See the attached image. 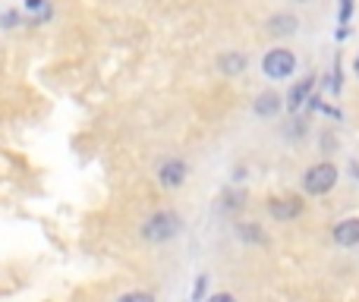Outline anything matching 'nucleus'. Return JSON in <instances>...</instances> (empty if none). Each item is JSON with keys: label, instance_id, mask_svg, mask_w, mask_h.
<instances>
[{"label": "nucleus", "instance_id": "nucleus-1", "mask_svg": "<svg viewBox=\"0 0 359 302\" xmlns=\"http://www.w3.org/2000/svg\"><path fill=\"white\" fill-rule=\"evenodd\" d=\"M334 183H337V167L328 164V160L312 164L303 177V189L309 192V195H325V192L334 189Z\"/></svg>", "mask_w": 359, "mask_h": 302}, {"label": "nucleus", "instance_id": "nucleus-2", "mask_svg": "<svg viewBox=\"0 0 359 302\" xmlns=\"http://www.w3.org/2000/svg\"><path fill=\"white\" fill-rule=\"evenodd\" d=\"M180 230V217L174 211H158V214H151L149 221L142 224V236L149 242H164L170 240V236H177Z\"/></svg>", "mask_w": 359, "mask_h": 302}, {"label": "nucleus", "instance_id": "nucleus-3", "mask_svg": "<svg viewBox=\"0 0 359 302\" xmlns=\"http://www.w3.org/2000/svg\"><path fill=\"white\" fill-rule=\"evenodd\" d=\"M262 69H265L268 79H287V76H293V69H297V57H293V50H287V48H274L265 54Z\"/></svg>", "mask_w": 359, "mask_h": 302}, {"label": "nucleus", "instance_id": "nucleus-4", "mask_svg": "<svg viewBox=\"0 0 359 302\" xmlns=\"http://www.w3.org/2000/svg\"><path fill=\"white\" fill-rule=\"evenodd\" d=\"M334 242L344 249L350 246H359V217H347V221H341L334 227Z\"/></svg>", "mask_w": 359, "mask_h": 302}, {"label": "nucleus", "instance_id": "nucleus-5", "mask_svg": "<svg viewBox=\"0 0 359 302\" xmlns=\"http://www.w3.org/2000/svg\"><path fill=\"white\" fill-rule=\"evenodd\" d=\"M158 179H161V186H168V189H174L186 179V164L183 160H164L161 170H158Z\"/></svg>", "mask_w": 359, "mask_h": 302}, {"label": "nucleus", "instance_id": "nucleus-6", "mask_svg": "<svg viewBox=\"0 0 359 302\" xmlns=\"http://www.w3.org/2000/svg\"><path fill=\"white\" fill-rule=\"evenodd\" d=\"M268 211H271L274 221H290V217H297L299 211H303V202H299V198H274V202L268 205Z\"/></svg>", "mask_w": 359, "mask_h": 302}, {"label": "nucleus", "instance_id": "nucleus-7", "mask_svg": "<svg viewBox=\"0 0 359 302\" xmlns=\"http://www.w3.org/2000/svg\"><path fill=\"white\" fill-rule=\"evenodd\" d=\"M312 85H316V76H306V79L299 82V85H293V88H290V95H287V107H290V111H299V107H303L306 101H312V98H309Z\"/></svg>", "mask_w": 359, "mask_h": 302}, {"label": "nucleus", "instance_id": "nucleus-8", "mask_svg": "<svg viewBox=\"0 0 359 302\" xmlns=\"http://www.w3.org/2000/svg\"><path fill=\"white\" fill-rule=\"evenodd\" d=\"M297 25H299V19L290 16V13H278V16L268 19V29H271L274 35H293V32H297Z\"/></svg>", "mask_w": 359, "mask_h": 302}, {"label": "nucleus", "instance_id": "nucleus-9", "mask_svg": "<svg viewBox=\"0 0 359 302\" xmlns=\"http://www.w3.org/2000/svg\"><path fill=\"white\" fill-rule=\"evenodd\" d=\"M278 111H280V95H274V92L259 95V101H255V114L259 117H274Z\"/></svg>", "mask_w": 359, "mask_h": 302}, {"label": "nucleus", "instance_id": "nucleus-10", "mask_svg": "<svg viewBox=\"0 0 359 302\" xmlns=\"http://www.w3.org/2000/svg\"><path fill=\"white\" fill-rule=\"evenodd\" d=\"M243 69H246V57H243V54L230 50V54L221 57V73H224V76H240Z\"/></svg>", "mask_w": 359, "mask_h": 302}, {"label": "nucleus", "instance_id": "nucleus-11", "mask_svg": "<svg viewBox=\"0 0 359 302\" xmlns=\"http://www.w3.org/2000/svg\"><path fill=\"white\" fill-rule=\"evenodd\" d=\"M240 240H249V242H262L265 236H262V230L255 227V224H243L240 227Z\"/></svg>", "mask_w": 359, "mask_h": 302}, {"label": "nucleus", "instance_id": "nucleus-12", "mask_svg": "<svg viewBox=\"0 0 359 302\" xmlns=\"http://www.w3.org/2000/svg\"><path fill=\"white\" fill-rule=\"evenodd\" d=\"M350 16H353V0H341V25H347Z\"/></svg>", "mask_w": 359, "mask_h": 302}, {"label": "nucleus", "instance_id": "nucleus-13", "mask_svg": "<svg viewBox=\"0 0 359 302\" xmlns=\"http://www.w3.org/2000/svg\"><path fill=\"white\" fill-rule=\"evenodd\" d=\"M120 302H155V299L149 293H126V296H120Z\"/></svg>", "mask_w": 359, "mask_h": 302}, {"label": "nucleus", "instance_id": "nucleus-14", "mask_svg": "<svg viewBox=\"0 0 359 302\" xmlns=\"http://www.w3.org/2000/svg\"><path fill=\"white\" fill-rule=\"evenodd\" d=\"M0 22H4V29H13V25L19 22V13H6V16L0 19Z\"/></svg>", "mask_w": 359, "mask_h": 302}, {"label": "nucleus", "instance_id": "nucleus-15", "mask_svg": "<svg viewBox=\"0 0 359 302\" xmlns=\"http://www.w3.org/2000/svg\"><path fill=\"white\" fill-rule=\"evenodd\" d=\"M208 302H236V299L230 296V293H217V296H211Z\"/></svg>", "mask_w": 359, "mask_h": 302}, {"label": "nucleus", "instance_id": "nucleus-16", "mask_svg": "<svg viewBox=\"0 0 359 302\" xmlns=\"http://www.w3.org/2000/svg\"><path fill=\"white\" fill-rule=\"evenodd\" d=\"M202 293H205V277H202V280H198V284H196V290H192V296L198 299V296H202Z\"/></svg>", "mask_w": 359, "mask_h": 302}, {"label": "nucleus", "instance_id": "nucleus-17", "mask_svg": "<svg viewBox=\"0 0 359 302\" xmlns=\"http://www.w3.org/2000/svg\"><path fill=\"white\" fill-rule=\"evenodd\" d=\"M353 73H356V79H359V54H356V60H353Z\"/></svg>", "mask_w": 359, "mask_h": 302}, {"label": "nucleus", "instance_id": "nucleus-18", "mask_svg": "<svg viewBox=\"0 0 359 302\" xmlns=\"http://www.w3.org/2000/svg\"><path fill=\"white\" fill-rule=\"evenodd\" d=\"M297 4H309V0H297Z\"/></svg>", "mask_w": 359, "mask_h": 302}]
</instances>
